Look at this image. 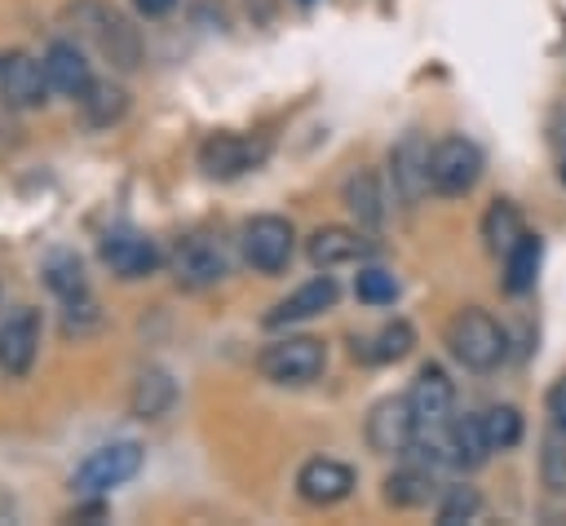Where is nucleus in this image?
<instances>
[{
  "mask_svg": "<svg viewBox=\"0 0 566 526\" xmlns=\"http://www.w3.org/2000/svg\"><path fill=\"white\" fill-rule=\"evenodd\" d=\"M62 327H66V336H71V332L84 336L88 327H97V301H93L88 292H84V296H71V301H66V323H62Z\"/></svg>",
  "mask_w": 566,
  "mask_h": 526,
  "instance_id": "30",
  "label": "nucleus"
},
{
  "mask_svg": "<svg viewBox=\"0 0 566 526\" xmlns=\"http://www.w3.org/2000/svg\"><path fill=\"white\" fill-rule=\"evenodd\" d=\"M354 296H358L363 305H394L398 278H394L389 270H380V265H367V270H358V278H354Z\"/></svg>",
  "mask_w": 566,
  "mask_h": 526,
  "instance_id": "29",
  "label": "nucleus"
},
{
  "mask_svg": "<svg viewBox=\"0 0 566 526\" xmlns=\"http://www.w3.org/2000/svg\"><path fill=\"white\" fill-rule=\"evenodd\" d=\"M407 402L416 411V424L429 429V424H447L451 420V407H455V389L447 380V371L438 362H424L407 389Z\"/></svg>",
  "mask_w": 566,
  "mask_h": 526,
  "instance_id": "13",
  "label": "nucleus"
},
{
  "mask_svg": "<svg viewBox=\"0 0 566 526\" xmlns=\"http://www.w3.org/2000/svg\"><path fill=\"white\" fill-rule=\"evenodd\" d=\"M102 261L119 278H146L159 265V248L146 234H137V230H111L102 239Z\"/></svg>",
  "mask_w": 566,
  "mask_h": 526,
  "instance_id": "14",
  "label": "nucleus"
},
{
  "mask_svg": "<svg viewBox=\"0 0 566 526\" xmlns=\"http://www.w3.org/2000/svg\"><path fill=\"white\" fill-rule=\"evenodd\" d=\"M133 4H137L146 18H159V13H168V9H172V0H133Z\"/></svg>",
  "mask_w": 566,
  "mask_h": 526,
  "instance_id": "32",
  "label": "nucleus"
},
{
  "mask_svg": "<svg viewBox=\"0 0 566 526\" xmlns=\"http://www.w3.org/2000/svg\"><path fill=\"white\" fill-rule=\"evenodd\" d=\"M44 283L62 296V301H71V296H84L88 292V278H84V261L75 256V252H57V256H49V265H44Z\"/></svg>",
  "mask_w": 566,
  "mask_h": 526,
  "instance_id": "26",
  "label": "nucleus"
},
{
  "mask_svg": "<svg viewBox=\"0 0 566 526\" xmlns=\"http://www.w3.org/2000/svg\"><path fill=\"white\" fill-rule=\"evenodd\" d=\"M44 75H49V88H57L62 97H84V88L93 84L88 57L71 40H57L44 49Z\"/></svg>",
  "mask_w": 566,
  "mask_h": 526,
  "instance_id": "17",
  "label": "nucleus"
},
{
  "mask_svg": "<svg viewBox=\"0 0 566 526\" xmlns=\"http://www.w3.org/2000/svg\"><path fill=\"white\" fill-rule=\"evenodd\" d=\"M340 194H345V208L358 217L363 230H376V225L385 221V186H380V177H376L371 168L349 172V181H345Z\"/></svg>",
  "mask_w": 566,
  "mask_h": 526,
  "instance_id": "20",
  "label": "nucleus"
},
{
  "mask_svg": "<svg viewBox=\"0 0 566 526\" xmlns=\"http://www.w3.org/2000/svg\"><path fill=\"white\" fill-rule=\"evenodd\" d=\"M562 181H566V155H562Z\"/></svg>",
  "mask_w": 566,
  "mask_h": 526,
  "instance_id": "33",
  "label": "nucleus"
},
{
  "mask_svg": "<svg viewBox=\"0 0 566 526\" xmlns=\"http://www.w3.org/2000/svg\"><path fill=\"white\" fill-rule=\"evenodd\" d=\"M478 420H482V433H486V446H491V451H509V446L522 442V411H517V407L495 402V407H486Z\"/></svg>",
  "mask_w": 566,
  "mask_h": 526,
  "instance_id": "25",
  "label": "nucleus"
},
{
  "mask_svg": "<svg viewBox=\"0 0 566 526\" xmlns=\"http://www.w3.org/2000/svg\"><path fill=\"white\" fill-rule=\"evenodd\" d=\"M416 411L407 398H380L371 411H367V446L380 451V455H407L416 446Z\"/></svg>",
  "mask_w": 566,
  "mask_h": 526,
  "instance_id": "7",
  "label": "nucleus"
},
{
  "mask_svg": "<svg viewBox=\"0 0 566 526\" xmlns=\"http://www.w3.org/2000/svg\"><path fill=\"white\" fill-rule=\"evenodd\" d=\"M336 296H340L336 278H332V274H318V278L301 283L292 296H283V301L265 314V327H292V323H305V318H314V314L332 309V305H336Z\"/></svg>",
  "mask_w": 566,
  "mask_h": 526,
  "instance_id": "15",
  "label": "nucleus"
},
{
  "mask_svg": "<svg viewBox=\"0 0 566 526\" xmlns=\"http://www.w3.org/2000/svg\"><path fill=\"white\" fill-rule=\"evenodd\" d=\"M539 482L553 491V495H566V433L553 429L544 442H539Z\"/></svg>",
  "mask_w": 566,
  "mask_h": 526,
  "instance_id": "27",
  "label": "nucleus"
},
{
  "mask_svg": "<svg viewBox=\"0 0 566 526\" xmlns=\"http://www.w3.org/2000/svg\"><path fill=\"white\" fill-rule=\"evenodd\" d=\"M354 491V469L345 460H332V455H314L301 464L296 473V495L314 508H332L340 499H349Z\"/></svg>",
  "mask_w": 566,
  "mask_h": 526,
  "instance_id": "10",
  "label": "nucleus"
},
{
  "mask_svg": "<svg viewBox=\"0 0 566 526\" xmlns=\"http://www.w3.org/2000/svg\"><path fill=\"white\" fill-rule=\"evenodd\" d=\"M438 495V482H433V464H407L398 473L385 477V504L394 508H424L429 499Z\"/></svg>",
  "mask_w": 566,
  "mask_h": 526,
  "instance_id": "21",
  "label": "nucleus"
},
{
  "mask_svg": "<svg viewBox=\"0 0 566 526\" xmlns=\"http://www.w3.org/2000/svg\"><path fill=\"white\" fill-rule=\"evenodd\" d=\"M239 248H243V261H248L252 270L279 274V270L292 261V252H296V230H292L287 217L265 212V217H252V221L243 225Z\"/></svg>",
  "mask_w": 566,
  "mask_h": 526,
  "instance_id": "4",
  "label": "nucleus"
},
{
  "mask_svg": "<svg viewBox=\"0 0 566 526\" xmlns=\"http://www.w3.org/2000/svg\"><path fill=\"white\" fill-rule=\"evenodd\" d=\"M80 106H84V124H88V128H111V124L128 111V93H124L119 84H111V80H93V84L84 88Z\"/></svg>",
  "mask_w": 566,
  "mask_h": 526,
  "instance_id": "24",
  "label": "nucleus"
},
{
  "mask_svg": "<svg viewBox=\"0 0 566 526\" xmlns=\"http://www.w3.org/2000/svg\"><path fill=\"white\" fill-rule=\"evenodd\" d=\"M482 177V150L469 141V137H442L429 146V190L447 194V199H460L478 186Z\"/></svg>",
  "mask_w": 566,
  "mask_h": 526,
  "instance_id": "3",
  "label": "nucleus"
},
{
  "mask_svg": "<svg viewBox=\"0 0 566 526\" xmlns=\"http://www.w3.org/2000/svg\"><path fill=\"white\" fill-rule=\"evenodd\" d=\"M539 256H544V248H539V234H522L500 261H504V292L509 296H522V292H531L535 287V274H539Z\"/></svg>",
  "mask_w": 566,
  "mask_h": 526,
  "instance_id": "22",
  "label": "nucleus"
},
{
  "mask_svg": "<svg viewBox=\"0 0 566 526\" xmlns=\"http://www.w3.org/2000/svg\"><path fill=\"white\" fill-rule=\"evenodd\" d=\"M49 93V75H44V57H31L27 49H9L0 53V102L31 111L40 106Z\"/></svg>",
  "mask_w": 566,
  "mask_h": 526,
  "instance_id": "8",
  "label": "nucleus"
},
{
  "mask_svg": "<svg viewBox=\"0 0 566 526\" xmlns=\"http://www.w3.org/2000/svg\"><path fill=\"white\" fill-rule=\"evenodd\" d=\"M256 367L274 385H310L327 367V345L318 336H279L256 354Z\"/></svg>",
  "mask_w": 566,
  "mask_h": 526,
  "instance_id": "2",
  "label": "nucleus"
},
{
  "mask_svg": "<svg viewBox=\"0 0 566 526\" xmlns=\"http://www.w3.org/2000/svg\"><path fill=\"white\" fill-rule=\"evenodd\" d=\"M548 415H553V429H562V433H566V376L548 389Z\"/></svg>",
  "mask_w": 566,
  "mask_h": 526,
  "instance_id": "31",
  "label": "nucleus"
},
{
  "mask_svg": "<svg viewBox=\"0 0 566 526\" xmlns=\"http://www.w3.org/2000/svg\"><path fill=\"white\" fill-rule=\"evenodd\" d=\"M522 234H526V225H522V208H517L513 199H495V203L482 212V239H486V248H491L495 256H504Z\"/></svg>",
  "mask_w": 566,
  "mask_h": 526,
  "instance_id": "23",
  "label": "nucleus"
},
{
  "mask_svg": "<svg viewBox=\"0 0 566 526\" xmlns=\"http://www.w3.org/2000/svg\"><path fill=\"white\" fill-rule=\"evenodd\" d=\"M411 345H416V327L407 318H394L376 336H354V358H363V362H398V358L411 354Z\"/></svg>",
  "mask_w": 566,
  "mask_h": 526,
  "instance_id": "19",
  "label": "nucleus"
},
{
  "mask_svg": "<svg viewBox=\"0 0 566 526\" xmlns=\"http://www.w3.org/2000/svg\"><path fill=\"white\" fill-rule=\"evenodd\" d=\"M265 159V146L252 141V137H239V133H212L203 137L199 146V168L217 181H230V177H243L248 168H256Z\"/></svg>",
  "mask_w": 566,
  "mask_h": 526,
  "instance_id": "9",
  "label": "nucleus"
},
{
  "mask_svg": "<svg viewBox=\"0 0 566 526\" xmlns=\"http://www.w3.org/2000/svg\"><path fill=\"white\" fill-rule=\"evenodd\" d=\"M389 177H394V190L402 194V203H416L429 190V146L420 133H407L389 150Z\"/></svg>",
  "mask_w": 566,
  "mask_h": 526,
  "instance_id": "16",
  "label": "nucleus"
},
{
  "mask_svg": "<svg viewBox=\"0 0 566 526\" xmlns=\"http://www.w3.org/2000/svg\"><path fill=\"white\" fill-rule=\"evenodd\" d=\"M137 469H142V446L137 442H106L75 469V491L80 495H106L111 486L128 482Z\"/></svg>",
  "mask_w": 566,
  "mask_h": 526,
  "instance_id": "6",
  "label": "nucleus"
},
{
  "mask_svg": "<svg viewBox=\"0 0 566 526\" xmlns=\"http://www.w3.org/2000/svg\"><path fill=\"white\" fill-rule=\"evenodd\" d=\"M172 402H177V385H172V376H168L164 367L137 371V380H133V389H128V407H133L137 420H159Z\"/></svg>",
  "mask_w": 566,
  "mask_h": 526,
  "instance_id": "18",
  "label": "nucleus"
},
{
  "mask_svg": "<svg viewBox=\"0 0 566 526\" xmlns=\"http://www.w3.org/2000/svg\"><path fill=\"white\" fill-rule=\"evenodd\" d=\"M168 270H172V278H177L186 292H203V287H212V283L226 278L230 261H226V252H221L217 239H208V234H186V239L172 248Z\"/></svg>",
  "mask_w": 566,
  "mask_h": 526,
  "instance_id": "5",
  "label": "nucleus"
},
{
  "mask_svg": "<svg viewBox=\"0 0 566 526\" xmlns=\"http://www.w3.org/2000/svg\"><path fill=\"white\" fill-rule=\"evenodd\" d=\"M40 349V314L35 309H13L0 323V371L4 376H27Z\"/></svg>",
  "mask_w": 566,
  "mask_h": 526,
  "instance_id": "11",
  "label": "nucleus"
},
{
  "mask_svg": "<svg viewBox=\"0 0 566 526\" xmlns=\"http://www.w3.org/2000/svg\"><path fill=\"white\" fill-rule=\"evenodd\" d=\"M447 349H451V358H455L460 367H469V371H491V367L504 362L509 336H504V327H500L486 309L469 305V309H460V314L447 323Z\"/></svg>",
  "mask_w": 566,
  "mask_h": 526,
  "instance_id": "1",
  "label": "nucleus"
},
{
  "mask_svg": "<svg viewBox=\"0 0 566 526\" xmlns=\"http://www.w3.org/2000/svg\"><path fill=\"white\" fill-rule=\"evenodd\" d=\"M305 252H310V261H314L318 270H336V265H354V261L371 256L376 243L363 234V225H358V230H349V225H318V230L310 234Z\"/></svg>",
  "mask_w": 566,
  "mask_h": 526,
  "instance_id": "12",
  "label": "nucleus"
},
{
  "mask_svg": "<svg viewBox=\"0 0 566 526\" xmlns=\"http://www.w3.org/2000/svg\"><path fill=\"white\" fill-rule=\"evenodd\" d=\"M478 513H482L478 486H447V495L438 504V526H460V522H473Z\"/></svg>",
  "mask_w": 566,
  "mask_h": 526,
  "instance_id": "28",
  "label": "nucleus"
}]
</instances>
